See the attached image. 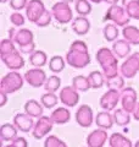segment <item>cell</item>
Instances as JSON below:
<instances>
[{"label": "cell", "mask_w": 139, "mask_h": 147, "mask_svg": "<svg viewBox=\"0 0 139 147\" xmlns=\"http://www.w3.org/2000/svg\"><path fill=\"white\" fill-rule=\"evenodd\" d=\"M66 61L70 66L75 69H83L90 64V55L88 52V45L83 40H75L70 45L66 53Z\"/></svg>", "instance_id": "cell-1"}, {"label": "cell", "mask_w": 139, "mask_h": 147, "mask_svg": "<svg viewBox=\"0 0 139 147\" xmlns=\"http://www.w3.org/2000/svg\"><path fill=\"white\" fill-rule=\"evenodd\" d=\"M96 61L103 70L106 79L116 76L118 74V61L115 53L109 48H100L96 52Z\"/></svg>", "instance_id": "cell-2"}, {"label": "cell", "mask_w": 139, "mask_h": 147, "mask_svg": "<svg viewBox=\"0 0 139 147\" xmlns=\"http://www.w3.org/2000/svg\"><path fill=\"white\" fill-rule=\"evenodd\" d=\"M23 80H25V77H22L20 72L17 71L9 72L0 81V91L5 92L7 94L15 93V92L22 88Z\"/></svg>", "instance_id": "cell-3"}, {"label": "cell", "mask_w": 139, "mask_h": 147, "mask_svg": "<svg viewBox=\"0 0 139 147\" xmlns=\"http://www.w3.org/2000/svg\"><path fill=\"white\" fill-rule=\"evenodd\" d=\"M105 21H111L112 24L120 27H126L129 25V20L131 17L128 16V13L126 11V9L120 5H111L108 11L105 13L104 17Z\"/></svg>", "instance_id": "cell-4"}, {"label": "cell", "mask_w": 139, "mask_h": 147, "mask_svg": "<svg viewBox=\"0 0 139 147\" xmlns=\"http://www.w3.org/2000/svg\"><path fill=\"white\" fill-rule=\"evenodd\" d=\"M51 12H53V17L61 25L68 24L73 18V12L71 6L68 5V3L65 1L55 3L51 7Z\"/></svg>", "instance_id": "cell-5"}, {"label": "cell", "mask_w": 139, "mask_h": 147, "mask_svg": "<svg viewBox=\"0 0 139 147\" xmlns=\"http://www.w3.org/2000/svg\"><path fill=\"white\" fill-rule=\"evenodd\" d=\"M139 71V52L131 54L120 66V74L124 79H133Z\"/></svg>", "instance_id": "cell-6"}, {"label": "cell", "mask_w": 139, "mask_h": 147, "mask_svg": "<svg viewBox=\"0 0 139 147\" xmlns=\"http://www.w3.org/2000/svg\"><path fill=\"white\" fill-rule=\"evenodd\" d=\"M54 124L55 123L51 119V117H46V115L40 117L38 120L35 121V124H34L32 135H33V137H34V139H37V140L43 139V137H45L50 131L53 130Z\"/></svg>", "instance_id": "cell-7"}, {"label": "cell", "mask_w": 139, "mask_h": 147, "mask_svg": "<svg viewBox=\"0 0 139 147\" xmlns=\"http://www.w3.org/2000/svg\"><path fill=\"white\" fill-rule=\"evenodd\" d=\"M23 77H25L27 84L32 87H35V88L44 86L46 79H48L45 71L41 70V67H34L31 70H27Z\"/></svg>", "instance_id": "cell-8"}, {"label": "cell", "mask_w": 139, "mask_h": 147, "mask_svg": "<svg viewBox=\"0 0 139 147\" xmlns=\"http://www.w3.org/2000/svg\"><path fill=\"white\" fill-rule=\"evenodd\" d=\"M45 5L41 0H29L26 7V16L29 22L37 24V21L45 12Z\"/></svg>", "instance_id": "cell-9"}, {"label": "cell", "mask_w": 139, "mask_h": 147, "mask_svg": "<svg viewBox=\"0 0 139 147\" xmlns=\"http://www.w3.org/2000/svg\"><path fill=\"white\" fill-rule=\"evenodd\" d=\"M121 100V92L115 90H108L100 98V107L104 110H115L117 107V103Z\"/></svg>", "instance_id": "cell-10"}, {"label": "cell", "mask_w": 139, "mask_h": 147, "mask_svg": "<svg viewBox=\"0 0 139 147\" xmlns=\"http://www.w3.org/2000/svg\"><path fill=\"white\" fill-rule=\"evenodd\" d=\"M121 104L126 112H134L137 105V91L133 87H127L121 91Z\"/></svg>", "instance_id": "cell-11"}, {"label": "cell", "mask_w": 139, "mask_h": 147, "mask_svg": "<svg viewBox=\"0 0 139 147\" xmlns=\"http://www.w3.org/2000/svg\"><path fill=\"white\" fill-rule=\"evenodd\" d=\"M59 98L61 100V103L66 107H75L77 103L80 102V93L78 91L73 88V86H66L60 91Z\"/></svg>", "instance_id": "cell-12"}, {"label": "cell", "mask_w": 139, "mask_h": 147, "mask_svg": "<svg viewBox=\"0 0 139 147\" xmlns=\"http://www.w3.org/2000/svg\"><path fill=\"white\" fill-rule=\"evenodd\" d=\"M21 52L20 50H15V52H12L10 54H6V55H1V60L3 63L5 64V66L9 67L10 70H13V71H17L22 69L25 66V59L20 54Z\"/></svg>", "instance_id": "cell-13"}, {"label": "cell", "mask_w": 139, "mask_h": 147, "mask_svg": "<svg viewBox=\"0 0 139 147\" xmlns=\"http://www.w3.org/2000/svg\"><path fill=\"white\" fill-rule=\"evenodd\" d=\"M108 140H109L108 131L105 129L99 127L96 130H93L87 136V145L88 147H104Z\"/></svg>", "instance_id": "cell-14"}, {"label": "cell", "mask_w": 139, "mask_h": 147, "mask_svg": "<svg viewBox=\"0 0 139 147\" xmlns=\"http://www.w3.org/2000/svg\"><path fill=\"white\" fill-rule=\"evenodd\" d=\"M93 119H94L93 109L87 104L81 105L76 112V121L82 127H89L93 124Z\"/></svg>", "instance_id": "cell-15"}, {"label": "cell", "mask_w": 139, "mask_h": 147, "mask_svg": "<svg viewBox=\"0 0 139 147\" xmlns=\"http://www.w3.org/2000/svg\"><path fill=\"white\" fill-rule=\"evenodd\" d=\"M13 124L20 131L23 132H29L31 130H33L34 127V120L33 118L29 117L26 113H18L13 117Z\"/></svg>", "instance_id": "cell-16"}, {"label": "cell", "mask_w": 139, "mask_h": 147, "mask_svg": "<svg viewBox=\"0 0 139 147\" xmlns=\"http://www.w3.org/2000/svg\"><path fill=\"white\" fill-rule=\"evenodd\" d=\"M33 39H34V34H33V32H32L31 30L21 28V30H17L15 38H13L12 40L18 45V48H20V47H23V45L34 43Z\"/></svg>", "instance_id": "cell-17"}, {"label": "cell", "mask_w": 139, "mask_h": 147, "mask_svg": "<svg viewBox=\"0 0 139 147\" xmlns=\"http://www.w3.org/2000/svg\"><path fill=\"white\" fill-rule=\"evenodd\" d=\"M112 52L117 58H128L131 53V43L126 39H117L112 44Z\"/></svg>", "instance_id": "cell-18"}, {"label": "cell", "mask_w": 139, "mask_h": 147, "mask_svg": "<svg viewBox=\"0 0 139 147\" xmlns=\"http://www.w3.org/2000/svg\"><path fill=\"white\" fill-rule=\"evenodd\" d=\"M25 112H26V114H28V115L32 118L39 119L40 117H43L44 107H43V104L38 102V100L28 99L25 104Z\"/></svg>", "instance_id": "cell-19"}, {"label": "cell", "mask_w": 139, "mask_h": 147, "mask_svg": "<svg viewBox=\"0 0 139 147\" xmlns=\"http://www.w3.org/2000/svg\"><path fill=\"white\" fill-rule=\"evenodd\" d=\"M72 30L78 36H84L90 30V22L86 16H78L72 22Z\"/></svg>", "instance_id": "cell-20"}, {"label": "cell", "mask_w": 139, "mask_h": 147, "mask_svg": "<svg viewBox=\"0 0 139 147\" xmlns=\"http://www.w3.org/2000/svg\"><path fill=\"white\" fill-rule=\"evenodd\" d=\"M95 124H96V126L100 127V129L109 130V129L112 127V125L115 124L114 115L111 113H109L108 110L100 112V113H98V115L95 117Z\"/></svg>", "instance_id": "cell-21"}, {"label": "cell", "mask_w": 139, "mask_h": 147, "mask_svg": "<svg viewBox=\"0 0 139 147\" xmlns=\"http://www.w3.org/2000/svg\"><path fill=\"white\" fill-rule=\"evenodd\" d=\"M51 119L54 120L55 124H59V125H63V124H66L70 121V119H71V113H70V110L65 107H59L56 109L53 110L51 113Z\"/></svg>", "instance_id": "cell-22"}, {"label": "cell", "mask_w": 139, "mask_h": 147, "mask_svg": "<svg viewBox=\"0 0 139 147\" xmlns=\"http://www.w3.org/2000/svg\"><path fill=\"white\" fill-rule=\"evenodd\" d=\"M17 130L15 124H3L0 127V137L1 141L12 142L17 137Z\"/></svg>", "instance_id": "cell-23"}, {"label": "cell", "mask_w": 139, "mask_h": 147, "mask_svg": "<svg viewBox=\"0 0 139 147\" xmlns=\"http://www.w3.org/2000/svg\"><path fill=\"white\" fill-rule=\"evenodd\" d=\"M123 38L133 45H139V28L136 26L128 25L122 30Z\"/></svg>", "instance_id": "cell-24"}, {"label": "cell", "mask_w": 139, "mask_h": 147, "mask_svg": "<svg viewBox=\"0 0 139 147\" xmlns=\"http://www.w3.org/2000/svg\"><path fill=\"white\" fill-rule=\"evenodd\" d=\"M109 145L110 147H133L132 141L120 132H114L109 137Z\"/></svg>", "instance_id": "cell-25"}, {"label": "cell", "mask_w": 139, "mask_h": 147, "mask_svg": "<svg viewBox=\"0 0 139 147\" xmlns=\"http://www.w3.org/2000/svg\"><path fill=\"white\" fill-rule=\"evenodd\" d=\"M72 86H73V88L77 90L78 92H87L88 90L92 88L89 77L83 76V75H78V76L73 77L72 79Z\"/></svg>", "instance_id": "cell-26"}, {"label": "cell", "mask_w": 139, "mask_h": 147, "mask_svg": "<svg viewBox=\"0 0 139 147\" xmlns=\"http://www.w3.org/2000/svg\"><path fill=\"white\" fill-rule=\"evenodd\" d=\"M131 113L126 112L123 108H117L114 110V120L115 124H117L118 126H126L131 123Z\"/></svg>", "instance_id": "cell-27"}, {"label": "cell", "mask_w": 139, "mask_h": 147, "mask_svg": "<svg viewBox=\"0 0 139 147\" xmlns=\"http://www.w3.org/2000/svg\"><path fill=\"white\" fill-rule=\"evenodd\" d=\"M122 5L129 17L139 20V0H122Z\"/></svg>", "instance_id": "cell-28"}, {"label": "cell", "mask_w": 139, "mask_h": 147, "mask_svg": "<svg viewBox=\"0 0 139 147\" xmlns=\"http://www.w3.org/2000/svg\"><path fill=\"white\" fill-rule=\"evenodd\" d=\"M105 85L108 86L109 90H115V91L121 92L124 88V77L122 75H120V74H117L116 76L106 79Z\"/></svg>", "instance_id": "cell-29"}, {"label": "cell", "mask_w": 139, "mask_h": 147, "mask_svg": "<svg viewBox=\"0 0 139 147\" xmlns=\"http://www.w3.org/2000/svg\"><path fill=\"white\" fill-rule=\"evenodd\" d=\"M46 61H48V57L43 50H35L29 55V63L34 67H43Z\"/></svg>", "instance_id": "cell-30"}, {"label": "cell", "mask_w": 139, "mask_h": 147, "mask_svg": "<svg viewBox=\"0 0 139 147\" xmlns=\"http://www.w3.org/2000/svg\"><path fill=\"white\" fill-rule=\"evenodd\" d=\"M89 81H90V85H92V88L94 90H98L101 88L104 85H105V81H106V77L103 72L100 71H92L89 75Z\"/></svg>", "instance_id": "cell-31"}, {"label": "cell", "mask_w": 139, "mask_h": 147, "mask_svg": "<svg viewBox=\"0 0 139 147\" xmlns=\"http://www.w3.org/2000/svg\"><path fill=\"white\" fill-rule=\"evenodd\" d=\"M118 26H116L115 24H108L104 30H103V34H104V38L108 40V42H115L117 39V37L120 34L118 32Z\"/></svg>", "instance_id": "cell-32"}, {"label": "cell", "mask_w": 139, "mask_h": 147, "mask_svg": "<svg viewBox=\"0 0 139 147\" xmlns=\"http://www.w3.org/2000/svg\"><path fill=\"white\" fill-rule=\"evenodd\" d=\"M65 65H66L65 59L62 57H60V55H55L49 61V69H50V71H53L54 74L61 72L65 69Z\"/></svg>", "instance_id": "cell-33"}, {"label": "cell", "mask_w": 139, "mask_h": 147, "mask_svg": "<svg viewBox=\"0 0 139 147\" xmlns=\"http://www.w3.org/2000/svg\"><path fill=\"white\" fill-rule=\"evenodd\" d=\"M60 86H61V79L56 75H51L46 79L45 84H44V88L46 92H53V93H55V92L60 88Z\"/></svg>", "instance_id": "cell-34"}, {"label": "cell", "mask_w": 139, "mask_h": 147, "mask_svg": "<svg viewBox=\"0 0 139 147\" xmlns=\"http://www.w3.org/2000/svg\"><path fill=\"white\" fill-rule=\"evenodd\" d=\"M75 10L78 15L87 16L92 12V4L89 0H77L75 3Z\"/></svg>", "instance_id": "cell-35"}, {"label": "cell", "mask_w": 139, "mask_h": 147, "mask_svg": "<svg viewBox=\"0 0 139 147\" xmlns=\"http://www.w3.org/2000/svg\"><path fill=\"white\" fill-rule=\"evenodd\" d=\"M57 100H59V98H57L56 94L53 93V92H48V93H44L43 96H41L40 103L43 104L44 108L51 109L57 104Z\"/></svg>", "instance_id": "cell-36"}, {"label": "cell", "mask_w": 139, "mask_h": 147, "mask_svg": "<svg viewBox=\"0 0 139 147\" xmlns=\"http://www.w3.org/2000/svg\"><path fill=\"white\" fill-rule=\"evenodd\" d=\"M15 42L11 40L10 38H6V39H3L1 43H0V57L1 55H6V54H10L12 52L16 50V47H15Z\"/></svg>", "instance_id": "cell-37"}, {"label": "cell", "mask_w": 139, "mask_h": 147, "mask_svg": "<svg viewBox=\"0 0 139 147\" xmlns=\"http://www.w3.org/2000/svg\"><path fill=\"white\" fill-rule=\"evenodd\" d=\"M44 147H67V145L65 144L62 140H60L57 136L50 135V136H48L45 139Z\"/></svg>", "instance_id": "cell-38"}, {"label": "cell", "mask_w": 139, "mask_h": 147, "mask_svg": "<svg viewBox=\"0 0 139 147\" xmlns=\"http://www.w3.org/2000/svg\"><path fill=\"white\" fill-rule=\"evenodd\" d=\"M51 18H53V12L49 11V10H45V12L40 16V18L37 21L35 25L38 26V27H46V26L50 25V22H51Z\"/></svg>", "instance_id": "cell-39"}, {"label": "cell", "mask_w": 139, "mask_h": 147, "mask_svg": "<svg viewBox=\"0 0 139 147\" xmlns=\"http://www.w3.org/2000/svg\"><path fill=\"white\" fill-rule=\"evenodd\" d=\"M10 22L15 27H21V26L25 25V17H23V15L21 12L16 11V12H13L10 15Z\"/></svg>", "instance_id": "cell-40"}, {"label": "cell", "mask_w": 139, "mask_h": 147, "mask_svg": "<svg viewBox=\"0 0 139 147\" xmlns=\"http://www.w3.org/2000/svg\"><path fill=\"white\" fill-rule=\"evenodd\" d=\"M27 4H28V0H10V7L16 11L26 9Z\"/></svg>", "instance_id": "cell-41"}, {"label": "cell", "mask_w": 139, "mask_h": 147, "mask_svg": "<svg viewBox=\"0 0 139 147\" xmlns=\"http://www.w3.org/2000/svg\"><path fill=\"white\" fill-rule=\"evenodd\" d=\"M18 50H20L22 54H28V55H31L33 52H35V44L34 43H31V44L23 45V47L18 48Z\"/></svg>", "instance_id": "cell-42"}, {"label": "cell", "mask_w": 139, "mask_h": 147, "mask_svg": "<svg viewBox=\"0 0 139 147\" xmlns=\"http://www.w3.org/2000/svg\"><path fill=\"white\" fill-rule=\"evenodd\" d=\"M12 144H15L17 147H28V142L22 136H17L16 139L12 141Z\"/></svg>", "instance_id": "cell-43"}, {"label": "cell", "mask_w": 139, "mask_h": 147, "mask_svg": "<svg viewBox=\"0 0 139 147\" xmlns=\"http://www.w3.org/2000/svg\"><path fill=\"white\" fill-rule=\"evenodd\" d=\"M7 103V93L0 91V107H4Z\"/></svg>", "instance_id": "cell-44"}, {"label": "cell", "mask_w": 139, "mask_h": 147, "mask_svg": "<svg viewBox=\"0 0 139 147\" xmlns=\"http://www.w3.org/2000/svg\"><path fill=\"white\" fill-rule=\"evenodd\" d=\"M132 114H133V118L136 119L137 121H139V102L137 103V105H136V109H134V112H133Z\"/></svg>", "instance_id": "cell-45"}, {"label": "cell", "mask_w": 139, "mask_h": 147, "mask_svg": "<svg viewBox=\"0 0 139 147\" xmlns=\"http://www.w3.org/2000/svg\"><path fill=\"white\" fill-rule=\"evenodd\" d=\"M16 32H17V30H16V28H13V27H12V28H10V30H9V38H10L11 40H12L13 38H15V36H16Z\"/></svg>", "instance_id": "cell-46"}, {"label": "cell", "mask_w": 139, "mask_h": 147, "mask_svg": "<svg viewBox=\"0 0 139 147\" xmlns=\"http://www.w3.org/2000/svg\"><path fill=\"white\" fill-rule=\"evenodd\" d=\"M104 3L106 4H109V5H117V3H118V0H104Z\"/></svg>", "instance_id": "cell-47"}, {"label": "cell", "mask_w": 139, "mask_h": 147, "mask_svg": "<svg viewBox=\"0 0 139 147\" xmlns=\"http://www.w3.org/2000/svg\"><path fill=\"white\" fill-rule=\"evenodd\" d=\"M90 3H94V4H100V3H103L104 0H89Z\"/></svg>", "instance_id": "cell-48"}, {"label": "cell", "mask_w": 139, "mask_h": 147, "mask_svg": "<svg viewBox=\"0 0 139 147\" xmlns=\"http://www.w3.org/2000/svg\"><path fill=\"white\" fill-rule=\"evenodd\" d=\"M4 147H17L15 144H12V142H11V144H9V145H6V146H4Z\"/></svg>", "instance_id": "cell-49"}, {"label": "cell", "mask_w": 139, "mask_h": 147, "mask_svg": "<svg viewBox=\"0 0 139 147\" xmlns=\"http://www.w3.org/2000/svg\"><path fill=\"white\" fill-rule=\"evenodd\" d=\"M62 1H65V3H68V4H70V3H73V1L76 3L77 0H62Z\"/></svg>", "instance_id": "cell-50"}, {"label": "cell", "mask_w": 139, "mask_h": 147, "mask_svg": "<svg viewBox=\"0 0 139 147\" xmlns=\"http://www.w3.org/2000/svg\"><path fill=\"white\" fill-rule=\"evenodd\" d=\"M134 147H139V140L136 142V144H134Z\"/></svg>", "instance_id": "cell-51"}, {"label": "cell", "mask_w": 139, "mask_h": 147, "mask_svg": "<svg viewBox=\"0 0 139 147\" xmlns=\"http://www.w3.org/2000/svg\"><path fill=\"white\" fill-rule=\"evenodd\" d=\"M9 0H0V3H3V4H5V3H7Z\"/></svg>", "instance_id": "cell-52"}]
</instances>
